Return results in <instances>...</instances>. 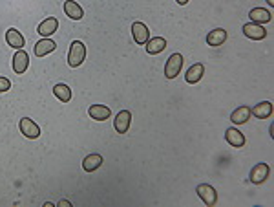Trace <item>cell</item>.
I'll return each instance as SVG.
<instances>
[{"label":"cell","mask_w":274,"mask_h":207,"mask_svg":"<svg viewBox=\"0 0 274 207\" xmlns=\"http://www.w3.org/2000/svg\"><path fill=\"white\" fill-rule=\"evenodd\" d=\"M53 94H55V97L59 101H62V103H68V101L72 99V90H70V86L64 83H59L53 86Z\"/></svg>","instance_id":"603a6c76"},{"label":"cell","mask_w":274,"mask_h":207,"mask_svg":"<svg viewBox=\"0 0 274 207\" xmlns=\"http://www.w3.org/2000/svg\"><path fill=\"white\" fill-rule=\"evenodd\" d=\"M132 125V112L130 110H121L113 119V127L117 130V134H126Z\"/></svg>","instance_id":"277c9868"},{"label":"cell","mask_w":274,"mask_h":207,"mask_svg":"<svg viewBox=\"0 0 274 207\" xmlns=\"http://www.w3.org/2000/svg\"><path fill=\"white\" fill-rule=\"evenodd\" d=\"M205 75V66H203L201 62H196V64H192L188 70H186V83H190V84H196L201 81V77Z\"/></svg>","instance_id":"5bb4252c"},{"label":"cell","mask_w":274,"mask_h":207,"mask_svg":"<svg viewBox=\"0 0 274 207\" xmlns=\"http://www.w3.org/2000/svg\"><path fill=\"white\" fill-rule=\"evenodd\" d=\"M86 59V46L81 40H73L72 46H70V51H68V64L72 68L81 66Z\"/></svg>","instance_id":"6da1fadb"},{"label":"cell","mask_w":274,"mask_h":207,"mask_svg":"<svg viewBox=\"0 0 274 207\" xmlns=\"http://www.w3.org/2000/svg\"><path fill=\"white\" fill-rule=\"evenodd\" d=\"M59 206H62V207H72V202H68V200H61V202H59Z\"/></svg>","instance_id":"d4e9b609"},{"label":"cell","mask_w":274,"mask_h":207,"mask_svg":"<svg viewBox=\"0 0 274 207\" xmlns=\"http://www.w3.org/2000/svg\"><path fill=\"white\" fill-rule=\"evenodd\" d=\"M227 40V31L223 28H216L207 35V44L208 46H221Z\"/></svg>","instance_id":"7402d4cb"},{"label":"cell","mask_w":274,"mask_h":207,"mask_svg":"<svg viewBox=\"0 0 274 207\" xmlns=\"http://www.w3.org/2000/svg\"><path fill=\"white\" fill-rule=\"evenodd\" d=\"M102 165V156L101 154H88L83 160V169L86 173H93Z\"/></svg>","instance_id":"ffe728a7"},{"label":"cell","mask_w":274,"mask_h":207,"mask_svg":"<svg viewBox=\"0 0 274 207\" xmlns=\"http://www.w3.org/2000/svg\"><path fill=\"white\" fill-rule=\"evenodd\" d=\"M64 13H66L72 20H81V18L84 17L83 7L79 6L77 2H73V0H66V2H64Z\"/></svg>","instance_id":"e0dca14e"},{"label":"cell","mask_w":274,"mask_h":207,"mask_svg":"<svg viewBox=\"0 0 274 207\" xmlns=\"http://www.w3.org/2000/svg\"><path fill=\"white\" fill-rule=\"evenodd\" d=\"M225 140H227V143L229 145H232L234 149H240V147L245 145V136L241 134L238 129H227V132H225Z\"/></svg>","instance_id":"9a60e30c"},{"label":"cell","mask_w":274,"mask_h":207,"mask_svg":"<svg viewBox=\"0 0 274 207\" xmlns=\"http://www.w3.org/2000/svg\"><path fill=\"white\" fill-rule=\"evenodd\" d=\"M165 48H167V40L163 39V37H154V39L146 40V51H148L150 55L161 53Z\"/></svg>","instance_id":"44dd1931"},{"label":"cell","mask_w":274,"mask_h":207,"mask_svg":"<svg viewBox=\"0 0 274 207\" xmlns=\"http://www.w3.org/2000/svg\"><path fill=\"white\" fill-rule=\"evenodd\" d=\"M88 114L91 119H95V121H106L110 116H112V110L106 107V105H91L88 108Z\"/></svg>","instance_id":"8fae6325"},{"label":"cell","mask_w":274,"mask_h":207,"mask_svg":"<svg viewBox=\"0 0 274 207\" xmlns=\"http://www.w3.org/2000/svg\"><path fill=\"white\" fill-rule=\"evenodd\" d=\"M57 44L53 42L51 39H48V37H44L42 40H39L37 44H35V55L37 57H44L48 55V53H51V51L55 50Z\"/></svg>","instance_id":"ac0fdd59"},{"label":"cell","mask_w":274,"mask_h":207,"mask_svg":"<svg viewBox=\"0 0 274 207\" xmlns=\"http://www.w3.org/2000/svg\"><path fill=\"white\" fill-rule=\"evenodd\" d=\"M269 171H271V169H269L267 163H258V165H254L251 171V182L256 185L263 184V182L269 178Z\"/></svg>","instance_id":"30bf717a"},{"label":"cell","mask_w":274,"mask_h":207,"mask_svg":"<svg viewBox=\"0 0 274 207\" xmlns=\"http://www.w3.org/2000/svg\"><path fill=\"white\" fill-rule=\"evenodd\" d=\"M181 68H183V55L181 53H172V55L168 57L167 64H165V77L167 79L178 77Z\"/></svg>","instance_id":"7a4b0ae2"},{"label":"cell","mask_w":274,"mask_h":207,"mask_svg":"<svg viewBox=\"0 0 274 207\" xmlns=\"http://www.w3.org/2000/svg\"><path fill=\"white\" fill-rule=\"evenodd\" d=\"M176 2H178L179 6H185V4H188V2H190V0H176Z\"/></svg>","instance_id":"484cf974"},{"label":"cell","mask_w":274,"mask_h":207,"mask_svg":"<svg viewBox=\"0 0 274 207\" xmlns=\"http://www.w3.org/2000/svg\"><path fill=\"white\" fill-rule=\"evenodd\" d=\"M18 129H20V132H22L26 138H29V140H35V138H39V136H40L39 125L35 123L33 119H29V118H22V119H20Z\"/></svg>","instance_id":"8992f818"},{"label":"cell","mask_w":274,"mask_h":207,"mask_svg":"<svg viewBox=\"0 0 274 207\" xmlns=\"http://www.w3.org/2000/svg\"><path fill=\"white\" fill-rule=\"evenodd\" d=\"M11 88V81L7 77H0V92H7Z\"/></svg>","instance_id":"cb8c5ba5"},{"label":"cell","mask_w":274,"mask_h":207,"mask_svg":"<svg viewBox=\"0 0 274 207\" xmlns=\"http://www.w3.org/2000/svg\"><path fill=\"white\" fill-rule=\"evenodd\" d=\"M249 18H251L254 24H267V22H271L273 15H271L269 9H263V7H254V9H251V13H249Z\"/></svg>","instance_id":"2e32d148"},{"label":"cell","mask_w":274,"mask_h":207,"mask_svg":"<svg viewBox=\"0 0 274 207\" xmlns=\"http://www.w3.org/2000/svg\"><path fill=\"white\" fill-rule=\"evenodd\" d=\"M196 191H197V195H199V198L205 202V206H208V207L216 206V202H218V193H216V189H214L212 185L201 184V185H197Z\"/></svg>","instance_id":"3957f363"},{"label":"cell","mask_w":274,"mask_h":207,"mask_svg":"<svg viewBox=\"0 0 274 207\" xmlns=\"http://www.w3.org/2000/svg\"><path fill=\"white\" fill-rule=\"evenodd\" d=\"M6 42L11 46V48H15V50H22V46L26 44V40H24L22 33L15 28H9L6 31Z\"/></svg>","instance_id":"4fadbf2b"},{"label":"cell","mask_w":274,"mask_h":207,"mask_svg":"<svg viewBox=\"0 0 274 207\" xmlns=\"http://www.w3.org/2000/svg\"><path fill=\"white\" fill-rule=\"evenodd\" d=\"M267 2H269V4H271V6H273V4H274V0H267Z\"/></svg>","instance_id":"4316f807"},{"label":"cell","mask_w":274,"mask_h":207,"mask_svg":"<svg viewBox=\"0 0 274 207\" xmlns=\"http://www.w3.org/2000/svg\"><path fill=\"white\" fill-rule=\"evenodd\" d=\"M249 118H251V108L249 107H238L234 110V112L230 114V121L234 125H243V123H247L249 121Z\"/></svg>","instance_id":"d6986e66"},{"label":"cell","mask_w":274,"mask_h":207,"mask_svg":"<svg viewBox=\"0 0 274 207\" xmlns=\"http://www.w3.org/2000/svg\"><path fill=\"white\" fill-rule=\"evenodd\" d=\"M57 29H59V18L57 17H48L39 24L37 31H39V35H42V37H50V35L55 33Z\"/></svg>","instance_id":"9c48e42d"},{"label":"cell","mask_w":274,"mask_h":207,"mask_svg":"<svg viewBox=\"0 0 274 207\" xmlns=\"http://www.w3.org/2000/svg\"><path fill=\"white\" fill-rule=\"evenodd\" d=\"M132 37H134L135 44L143 46V44H146V40L150 39V29H148L146 24L137 20V22L132 24Z\"/></svg>","instance_id":"5b68a950"},{"label":"cell","mask_w":274,"mask_h":207,"mask_svg":"<svg viewBox=\"0 0 274 207\" xmlns=\"http://www.w3.org/2000/svg\"><path fill=\"white\" fill-rule=\"evenodd\" d=\"M251 116H256L258 119H267L273 116V103L269 101H262L254 105V108H251Z\"/></svg>","instance_id":"7c38bea8"},{"label":"cell","mask_w":274,"mask_h":207,"mask_svg":"<svg viewBox=\"0 0 274 207\" xmlns=\"http://www.w3.org/2000/svg\"><path fill=\"white\" fill-rule=\"evenodd\" d=\"M243 33L252 40H262L267 37V31L263 28L262 24H254V22H249L243 26Z\"/></svg>","instance_id":"ba28073f"},{"label":"cell","mask_w":274,"mask_h":207,"mask_svg":"<svg viewBox=\"0 0 274 207\" xmlns=\"http://www.w3.org/2000/svg\"><path fill=\"white\" fill-rule=\"evenodd\" d=\"M28 68H29V55L24 50H18L15 53V57H13V70H15V73L22 75V73H26Z\"/></svg>","instance_id":"52a82bcc"}]
</instances>
